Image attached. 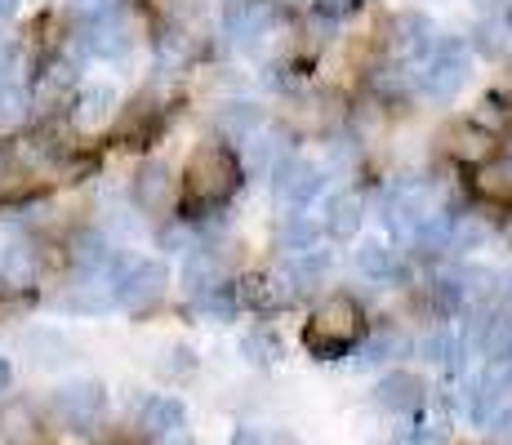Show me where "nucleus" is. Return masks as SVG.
Here are the masks:
<instances>
[{"label":"nucleus","mask_w":512,"mask_h":445,"mask_svg":"<svg viewBox=\"0 0 512 445\" xmlns=\"http://www.w3.org/2000/svg\"><path fill=\"white\" fill-rule=\"evenodd\" d=\"M219 125H223V130H228V134L245 138V134L254 130V125H259V107H254V103H232L228 112L219 116Z\"/></svg>","instance_id":"nucleus-26"},{"label":"nucleus","mask_w":512,"mask_h":445,"mask_svg":"<svg viewBox=\"0 0 512 445\" xmlns=\"http://www.w3.org/2000/svg\"><path fill=\"white\" fill-rule=\"evenodd\" d=\"M330 236H352L361 227V205H357V196H334L330 201Z\"/></svg>","instance_id":"nucleus-23"},{"label":"nucleus","mask_w":512,"mask_h":445,"mask_svg":"<svg viewBox=\"0 0 512 445\" xmlns=\"http://www.w3.org/2000/svg\"><path fill=\"white\" fill-rule=\"evenodd\" d=\"M72 5H81V9H103V5H112V0H72Z\"/></svg>","instance_id":"nucleus-35"},{"label":"nucleus","mask_w":512,"mask_h":445,"mask_svg":"<svg viewBox=\"0 0 512 445\" xmlns=\"http://www.w3.org/2000/svg\"><path fill=\"white\" fill-rule=\"evenodd\" d=\"M130 201L147 219H170L174 214V170L165 161H143L130 178Z\"/></svg>","instance_id":"nucleus-6"},{"label":"nucleus","mask_w":512,"mask_h":445,"mask_svg":"<svg viewBox=\"0 0 512 445\" xmlns=\"http://www.w3.org/2000/svg\"><path fill=\"white\" fill-rule=\"evenodd\" d=\"M468 81V58L459 45H441L437 58H432L428 67L419 72V94L423 98H437V103H446V98H455L459 89Z\"/></svg>","instance_id":"nucleus-7"},{"label":"nucleus","mask_w":512,"mask_h":445,"mask_svg":"<svg viewBox=\"0 0 512 445\" xmlns=\"http://www.w3.org/2000/svg\"><path fill=\"white\" fill-rule=\"evenodd\" d=\"M481 348H486L490 361H512V308L486 321V339H481Z\"/></svg>","instance_id":"nucleus-20"},{"label":"nucleus","mask_w":512,"mask_h":445,"mask_svg":"<svg viewBox=\"0 0 512 445\" xmlns=\"http://www.w3.org/2000/svg\"><path fill=\"white\" fill-rule=\"evenodd\" d=\"M67 259L81 276H107L116 263V245L107 232H98V227H81V232L67 241Z\"/></svg>","instance_id":"nucleus-10"},{"label":"nucleus","mask_w":512,"mask_h":445,"mask_svg":"<svg viewBox=\"0 0 512 445\" xmlns=\"http://www.w3.org/2000/svg\"><path fill=\"white\" fill-rule=\"evenodd\" d=\"M36 276H41V245H36L32 236L14 232L9 241H0V285H5L9 294L36 285Z\"/></svg>","instance_id":"nucleus-8"},{"label":"nucleus","mask_w":512,"mask_h":445,"mask_svg":"<svg viewBox=\"0 0 512 445\" xmlns=\"http://www.w3.org/2000/svg\"><path fill=\"white\" fill-rule=\"evenodd\" d=\"M245 352H259L254 361H272V356H277V339H268V334H250V339H245Z\"/></svg>","instance_id":"nucleus-28"},{"label":"nucleus","mask_w":512,"mask_h":445,"mask_svg":"<svg viewBox=\"0 0 512 445\" xmlns=\"http://www.w3.org/2000/svg\"><path fill=\"white\" fill-rule=\"evenodd\" d=\"M0 76H5V63H0Z\"/></svg>","instance_id":"nucleus-40"},{"label":"nucleus","mask_w":512,"mask_h":445,"mask_svg":"<svg viewBox=\"0 0 512 445\" xmlns=\"http://www.w3.org/2000/svg\"><path fill=\"white\" fill-rule=\"evenodd\" d=\"M192 312L196 316H210V321H232V316H236V299H232V294H223V285H219V290H201V294H192Z\"/></svg>","instance_id":"nucleus-25"},{"label":"nucleus","mask_w":512,"mask_h":445,"mask_svg":"<svg viewBox=\"0 0 512 445\" xmlns=\"http://www.w3.org/2000/svg\"><path fill=\"white\" fill-rule=\"evenodd\" d=\"M107 405V392L98 379H76V383H63V388L49 392V414H54L63 428H85L103 414Z\"/></svg>","instance_id":"nucleus-5"},{"label":"nucleus","mask_w":512,"mask_h":445,"mask_svg":"<svg viewBox=\"0 0 512 445\" xmlns=\"http://www.w3.org/2000/svg\"><path fill=\"white\" fill-rule=\"evenodd\" d=\"M245 156H250V165H254V170L272 174V170H277V165H285V143H281V138L259 134V138H250V147H245Z\"/></svg>","instance_id":"nucleus-24"},{"label":"nucleus","mask_w":512,"mask_h":445,"mask_svg":"<svg viewBox=\"0 0 512 445\" xmlns=\"http://www.w3.org/2000/svg\"><path fill=\"white\" fill-rule=\"evenodd\" d=\"M477 187H481V196H486V201L512 205V161H481Z\"/></svg>","instance_id":"nucleus-19"},{"label":"nucleus","mask_w":512,"mask_h":445,"mask_svg":"<svg viewBox=\"0 0 512 445\" xmlns=\"http://www.w3.org/2000/svg\"><path fill=\"white\" fill-rule=\"evenodd\" d=\"M272 23V9L263 5V0H236L228 9V32L236 41H254V36H263V27Z\"/></svg>","instance_id":"nucleus-17"},{"label":"nucleus","mask_w":512,"mask_h":445,"mask_svg":"<svg viewBox=\"0 0 512 445\" xmlns=\"http://www.w3.org/2000/svg\"><path fill=\"white\" fill-rule=\"evenodd\" d=\"M241 183V165L228 147H201L187 165V196L201 205H223Z\"/></svg>","instance_id":"nucleus-2"},{"label":"nucleus","mask_w":512,"mask_h":445,"mask_svg":"<svg viewBox=\"0 0 512 445\" xmlns=\"http://www.w3.org/2000/svg\"><path fill=\"white\" fill-rule=\"evenodd\" d=\"M121 116V94L116 85H81L67 103V125L76 138H94Z\"/></svg>","instance_id":"nucleus-4"},{"label":"nucleus","mask_w":512,"mask_h":445,"mask_svg":"<svg viewBox=\"0 0 512 445\" xmlns=\"http://www.w3.org/2000/svg\"><path fill=\"white\" fill-rule=\"evenodd\" d=\"M272 183H277V192H281L290 205H308L312 196L321 192V183H326V178H321L317 165L285 161V165H277V170H272Z\"/></svg>","instance_id":"nucleus-13"},{"label":"nucleus","mask_w":512,"mask_h":445,"mask_svg":"<svg viewBox=\"0 0 512 445\" xmlns=\"http://www.w3.org/2000/svg\"><path fill=\"white\" fill-rule=\"evenodd\" d=\"M477 5H495V0H477Z\"/></svg>","instance_id":"nucleus-39"},{"label":"nucleus","mask_w":512,"mask_h":445,"mask_svg":"<svg viewBox=\"0 0 512 445\" xmlns=\"http://www.w3.org/2000/svg\"><path fill=\"white\" fill-rule=\"evenodd\" d=\"M0 445H49L45 419L32 401L23 397L0 401Z\"/></svg>","instance_id":"nucleus-9"},{"label":"nucleus","mask_w":512,"mask_h":445,"mask_svg":"<svg viewBox=\"0 0 512 445\" xmlns=\"http://www.w3.org/2000/svg\"><path fill=\"white\" fill-rule=\"evenodd\" d=\"M107 281H112V299L125 312L156 308L165 299V290H170V272H165L161 259H125V254H116Z\"/></svg>","instance_id":"nucleus-1"},{"label":"nucleus","mask_w":512,"mask_h":445,"mask_svg":"<svg viewBox=\"0 0 512 445\" xmlns=\"http://www.w3.org/2000/svg\"><path fill=\"white\" fill-rule=\"evenodd\" d=\"M139 428L147 437H165V432H179L183 428V401L174 397H147L139 410Z\"/></svg>","instance_id":"nucleus-16"},{"label":"nucleus","mask_w":512,"mask_h":445,"mask_svg":"<svg viewBox=\"0 0 512 445\" xmlns=\"http://www.w3.org/2000/svg\"><path fill=\"white\" fill-rule=\"evenodd\" d=\"M285 241H290L294 250H308V245H312V227L303 223V219H294L290 227H285Z\"/></svg>","instance_id":"nucleus-29"},{"label":"nucleus","mask_w":512,"mask_h":445,"mask_svg":"<svg viewBox=\"0 0 512 445\" xmlns=\"http://www.w3.org/2000/svg\"><path fill=\"white\" fill-rule=\"evenodd\" d=\"M504 388H508V392H512V370H508V374H504Z\"/></svg>","instance_id":"nucleus-36"},{"label":"nucleus","mask_w":512,"mask_h":445,"mask_svg":"<svg viewBox=\"0 0 512 445\" xmlns=\"http://www.w3.org/2000/svg\"><path fill=\"white\" fill-rule=\"evenodd\" d=\"M392 45H397V54L401 58H410V54H423V49H428L432 45V23H428V18H401V23H397V41H392Z\"/></svg>","instance_id":"nucleus-21"},{"label":"nucleus","mask_w":512,"mask_h":445,"mask_svg":"<svg viewBox=\"0 0 512 445\" xmlns=\"http://www.w3.org/2000/svg\"><path fill=\"white\" fill-rule=\"evenodd\" d=\"M14 388V365H9V356H0V397Z\"/></svg>","instance_id":"nucleus-32"},{"label":"nucleus","mask_w":512,"mask_h":445,"mask_svg":"<svg viewBox=\"0 0 512 445\" xmlns=\"http://www.w3.org/2000/svg\"><path fill=\"white\" fill-rule=\"evenodd\" d=\"M32 121V89L18 81L14 72L0 76V138H14Z\"/></svg>","instance_id":"nucleus-12"},{"label":"nucleus","mask_w":512,"mask_h":445,"mask_svg":"<svg viewBox=\"0 0 512 445\" xmlns=\"http://www.w3.org/2000/svg\"><path fill=\"white\" fill-rule=\"evenodd\" d=\"M54 445H90V441H85V432H81V428H63Z\"/></svg>","instance_id":"nucleus-33"},{"label":"nucleus","mask_w":512,"mask_h":445,"mask_svg":"<svg viewBox=\"0 0 512 445\" xmlns=\"http://www.w3.org/2000/svg\"><path fill=\"white\" fill-rule=\"evenodd\" d=\"M357 334H361V312H357V303H352V299H326L317 312H312L303 343H308L312 352H321V356H334V352L348 348Z\"/></svg>","instance_id":"nucleus-3"},{"label":"nucleus","mask_w":512,"mask_h":445,"mask_svg":"<svg viewBox=\"0 0 512 445\" xmlns=\"http://www.w3.org/2000/svg\"><path fill=\"white\" fill-rule=\"evenodd\" d=\"M374 401H379L383 410H392V414H410L423 401V383L415 379V374H406V370H392V374H383L379 379Z\"/></svg>","instance_id":"nucleus-15"},{"label":"nucleus","mask_w":512,"mask_h":445,"mask_svg":"<svg viewBox=\"0 0 512 445\" xmlns=\"http://www.w3.org/2000/svg\"><path fill=\"white\" fill-rule=\"evenodd\" d=\"M481 49L495 58L512 54V32H504V27H481Z\"/></svg>","instance_id":"nucleus-27"},{"label":"nucleus","mask_w":512,"mask_h":445,"mask_svg":"<svg viewBox=\"0 0 512 445\" xmlns=\"http://www.w3.org/2000/svg\"><path fill=\"white\" fill-rule=\"evenodd\" d=\"M490 441H495V445H512V414H499L495 428H490Z\"/></svg>","instance_id":"nucleus-30"},{"label":"nucleus","mask_w":512,"mask_h":445,"mask_svg":"<svg viewBox=\"0 0 512 445\" xmlns=\"http://www.w3.org/2000/svg\"><path fill=\"white\" fill-rule=\"evenodd\" d=\"M23 356L36 370H58V365L72 361V339H67L58 325H32L23 334Z\"/></svg>","instance_id":"nucleus-11"},{"label":"nucleus","mask_w":512,"mask_h":445,"mask_svg":"<svg viewBox=\"0 0 512 445\" xmlns=\"http://www.w3.org/2000/svg\"><path fill=\"white\" fill-rule=\"evenodd\" d=\"M504 294H508V299H512V272H508V290H504Z\"/></svg>","instance_id":"nucleus-37"},{"label":"nucleus","mask_w":512,"mask_h":445,"mask_svg":"<svg viewBox=\"0 0 512 445\" xmlns=\"http://www.w3.org/2000/svg\"><path fill=\"white\" fill-rule=\"evenodd\" d=\"M232 445H263V437H259V432H250V428H241L232 437Z\"/></svg>","instance_id":"nucleus-34"},{"label":"nucleus","mask_w":512,"mask_h":445,"mask_svg":"<svg viewBox=\"0 0 512 445\" xmlns=\"http://www.w3.org/2000/svg\"><path fill=\"white\" fill-rule=\"evenodd\" d=\"M67 312H81V316H94V312H107V308H116V299H112V281L107 276H81L76 285H67V294L63 299Z\"/></svg>","instance_id":"nucleus-14"},{"label":"nucleus","mask_w":512,"mask_h":445,"mask_svg":"<svg viewBox=\"0 0 512 445\" xmlns=\"http://www.w3.org/2000/svg\"><path fill=\"white\" fill-rule=\"evenodd\" d=\"M187 236H192V232L174 223V227H165V232H161V245H174V250H183V245H187Z\"/></svg>","instance_id":"nucleus-31"},{"label":"nucleus","mask_w":512,"mask_h":445,"mask_svg":"<svg viewBox=\"0 0 512 445\" xmlns=\"http://www.w3.org/2000/svg\"><path fill=\"white\" fill-rule=\"evenodd\" d=\"M357 263L366 276H374V281H397L401 276V259L388 250V245H366V250L357 254Z\"/></svg>","instance_id":"nucleus-22"},{"label":"nucleus","mask_w":512,"mask_h":445,"mask_svg":"<svg viewBox=\"0 0 512 445\" xmlns=\"http://www.w3.org/2000/svg\"><path fill=\"white\" fill-rule=\"evenodd\" d=\"M450 152L464 156V161H490V152H495V134L481 130V125H455L450 130Z\"/></svg>","instance_id":"nucleus-18"},{"label":"nucleus","mask_w":512,"mask_h":445,"mask_svg":"<svg viewBox=\"0 0 512 445\" xmlns=\"http://www.w3.org/2000/svg\"><path fill=\"white\" fill-rule=\"evenodd\" d=\"M508 32H512V5H508Z\"/></svg>","instance_id":"nucleus-38"}]
</instances>
